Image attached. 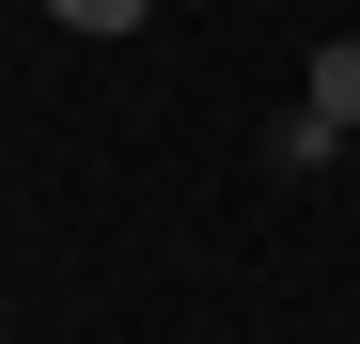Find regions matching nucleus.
<instances>
[{
    "label": "nucleus",
    "mask_w": 360,
    "mask_h": 344,
    "mask_svg": "<svg viewBox=\"0 0 360 344\" xmlns=\"http://www.w3.org/2000/svg\"><path fill=\"white\" fill-rule=\"evenodd\" d=\"M47 16H63V32H94V47H110V32H141L157 0H47Z\"/></svg>",
    "instance_id": "f03ea898"
},
{
    "label": "nucleus",
    "mask_w": 360,
    "mask_h": 344,
    "mask_svg": "<svg viewBox=\"0 0 360 344\" xmlns=\"http://www.w3.org/2000/svg\"><path fill=\"white\" fill-rule=\"evenodd\" d=\"M297 110H314V126H345V141H360V32H345V47H314V94H297Z\"/></svg>",
    "instance_id": "f257e3e1"
}]
</instances>
